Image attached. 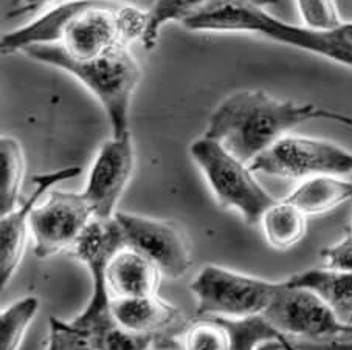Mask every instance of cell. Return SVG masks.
<instances>
[{
	"label": "cell",
	"mask_w": 352,
	"mask_h": 350,
	"mask_svg": "<svg viewBox=\"0 0 352 350\" xmlns=\"http://www.w3.org/2000/svg\"><path fill=\"white\" fill-rule=\"evenodd\" d=\"M162 276L154 262L124 246L109 262L106 279L112 298H144L157 294Z\"/></svg>",
	"instance_id": "cell-15"
},
{
	"label": "cell",
	"mask_w": 352,
	"mask_h": 350,
	"mask_svg": "<svg viewBox=\"0 0 352 350\" xmlns=\"http://www.w3.org/2000/svg\"><path fill=\"white\" fill-rule=\"evenodd\" d=\"M123 231L126 246L154 262L163 276L179 279L191 267V253L185 233L175 222L151 217L115 213Z\"/></svg>",
	"instance_id": "cell-11"
},
{
	"label": "cell",
	"mask_w": 352,
	"mask_h": 350,
	"mask_svg": "<svg viewBox=\"0 0 352 350\" xmlns=\"http://www.w3.org/2000/svg\"><path fill=\"white\" fill-rule=\"evenodd\" d=\"M253 172L270 177L306 180L317 175L352 174V152L336 143L300 135H286L256 156Z\"/></svg>",
	"instance_id": "cell-8"
},
{
	"label": "cell",
	"mask_w": 352,
	"mask_h": 350,
	"mask_svg": "<svg viewBox=\"0 0 352 350\" xmlns=\"http://www.w3.org/2000/svg\"><path fill=\"white\" fill-rule=\"evenodd\" d=\"M80 174V166H69L58 169V171L34 175V189L32 196L13 213L2 215V220H0V281H2V288L7 287L22 261L23 250L27 245V233L30 229V215L38 205L39 198L48 194L54 185L75 178Z\"/></svg>",
	"instance_id": "cell-13"
},
{
	"label": "cell",
	"mask_w": 352,
	"mask_h": 350,
	"mask_svg": "<svg viewBox=\"0 0 352 350\" xmlns=\"http://www.w3.org/2000/svg\"><path fill=\"white\" fill-rule=\"evenodd\" d=\"M333 121L352 129V117L315 104L278 100L261 90L227 96L208 119L205 137L219 141L241 161L250 163L289 130L307 121Z\"/></svg>",
	"instance_id": "cell-2"
},
{
	"label": "cell",
	"mask_w": 352,
	"mask_h": 350,
	"mask_svg": "<svg viewBox=\"0 0 352 350\" xmlns=\"http://www.w3.org/2000/svg\"><path fill=\"white\" fill-rule=\"evenodd\" d=\"M148 11L112 0H70L0 40L3 56L36 45H58L74 59L106 56L143 39Z\"/></svg>",
	"instance_id": "cell-1"
},
{
	"label": "cell",
	"mask_w": 352,
	"mask_h": 350,
	"mask_svg": "<svg viewBox=\"0 0 352 350\" xmlns=\"http://www.w3.org/2000/svg\"><path fill=\"white\" fill-rule=\"evenodd\" d=\"M48 350H67L64 341L56 331H50V340H48Z\"/></svg>",
	"instance_id": "cell-29"
},
{
	"label": "cell",
	"mask_w": 352,
	"mask_h": 350,
	"mask_svg": "<svg viewBox=\"0 0 352 350\" xmlns=\"http://www.w3.org/2000/svg\"><path fill=\"white\" fill-rule=\"evenodd\" d=\"M289 285L312 290L346 324H352V273L327 268L301 271L286 279Z\"/></svg>",
	"instance_id": "cell-17"
},
{
	"label": "cell",
	"mask_w": 352,
	"mask_h": 350,
	"mask_svg": "<svg viewBox=\"0 0 352 350\" xmlns=\"http://www.w3.org/2000/svg\"><path fill=\"white\" fill-rule=\"evenodd\" d=\"M184 350H230L232 338L227 325L217 316L194 318L182 330Z\"/></svg>",
	"instance_id": "cell-22"
},
{
	"label": "cell",
	"mask_w": 352,
	"mask_h": 350,
	"mask_svg": "<svg viewBox=\"0 0 352 350\" xmlns=\"http://www.w3.org/2000/svg\"><path fill=\"white\" fill-rule=\"evenodd\" d=\"M324 268L333 271H344L352 273V234H348L340 242L321 250Z\"/></svg>",
	"instance_id": "cell-25"
},
{
	"label": "cell",
	"mask_w": 352,
	"mask_h": 350,
	"mask_svg": "<svg viewBox=\"0 0 352 350\" xmlns=\"http://www.w3.org/2000/svg\"><path fill=\"white\" fill-rule=\"evenodd\" d=\"M112 2H118L123 5H131V7H137L140 10L149 11L155 3V0H112Z\"/></svg>",
	"instance_id": "cell-28"
},
{
	"label": "cell",
	"mask_w": 352,
	"mask_h": 350,
	"mask_svg": "<svg viewBox=\"0 0 352 350\" xmlns=\"http://www.w3.org/2000/svg\"><path fill=\"white\" fill-rule=\"evenodd\" d=\"M23 54L38 62L63 69L82 82L104 108L113 138H123L131 134V101L142 80V69L129 48H120L106 56L94 59H74L58 45L30 47Z\"/></svg>",
	"instance_id": "cell-4"
},
{
	"label": "cell",
	"mask_w": 352,
	"mask_h": 350,
	"mask_svg": "<svg viewBox=\"0 0 352 350\" xmlns=\"http://www.w3.org/2000/svg\"><path fill=\"white\" fill-rule=\"evenodd\" d=\"M259 223L267 244L279 251L300 244L307 231V215L286 200L273 203Z\"/></svg>",
	"instance_id": "cell-18"
},
{
	"label": "cell",
	"mask_w": 352,
	"mask_h": 350,
	"mask_svg": "<svg viewBox=\"0 0 352 350\" xmlns=\"http://www.w3.org/2000/svg\"><path fill=\"white\" fill-rule=\"evenodd\" d=\"M94 217V211L82 192L50 191L45 202L36 205L30 215L34 256L48 259L58 253L69 251Z\"/></svg>",
	"instance_id": "cell-10"
},
{
	"label": "cell",
	"mask_w": 352,
	"mask_h": 350,
	"mask_svg": "<svg viewBox=\"0 0 352 350\" xmlns=\"http://www.w3.org/2000/svg\"><path fill=\"white\" fill-rule=\"evenodd\" d=\"M305 27L317 32H329L342 25L337 5L333 0H296Z\"/></svg>",
	"instance_id": "cell-24"
},
{
	"label": "cell",
	"mask_w": 352,
	"mask_h": 350,
	"mask_svg": "<svg viewBox=\"0 0 352 350\" xmlns=\"http://www.w3.org/2000/svg\"><path fill=\"white\" fill-rule=\"evenodd\" d=\"M284 200L306 215H320L352 200V182L338 175H317L302 180Z\"/></svg>",
	"instance_id": "cell-16"
},
{
	"label": "cell",
	"mask_w": 352,
	"mask_h": 350,
	"mask_svg": "<svg viewBox=\"0 0 352 350\" xmlns=\"http://www.w3.org/2000/svg\"><path fill=\"white\" fill-rule=\"evenodd\" d=\"M25 174V156L21 143L13 137L0 138V213L7 215L17 208Z\"/></svg>",
	"instance_id": "cell-20"
},
{
	"label": "cell",
	"mask_w": 352,
	"mask_h": 350,
	"mask_svg": "<svg viewBox=\"0 0 352 350\" xmlns=\"http://www.w3.org/2000/svg\"><path fill=\"white\" fill-rule=\"evenodd\" d=\"M289 340V338H287ZM276 350H295L292 346H290V342L289 344H286V346H283V347H279V349H276Z\"/></svg>",
	"instance_id": "cell-30"
},
{
	"label": "cell",
	"mask_w": 352,
	"mask_h": 350,
	"mask_svg": "<svg viewBox=\"0 0 352 350\" xmlns=\"http://www.w3.org/2000/svg\"><path fill=\"white\" fill-rule=\"evenodd\" d=\"M214 0H155L153 8L148 11V27L143 36V45L146 50H153L159 40V33L168 22H184L188 17L199 13L206 5ZM259 7L276 5L278 0H248Z\"/></svg>",
	"instance_id": "cell-19"
},
{
	"label": "cell",
	"mask_w": 352,
	"mask_h": 350,
	"mask_svg": "<svg viewBox=\"0 0 352 350\" xmlns=\"http://www.w3.org/2000/svg\"><path fill=\"white\" fill-rule=\"evenodd\" d=\"M53 2H58V0H11L7 8V19L38 13L39 10Z\"/></svg>",
	"instance_id": "cell-27"
},
{
	"label": "cell",
	"mask_w": 352,
	"mask_h": 350,
	"mask_svg": "<svg viewBox=\"0 0 352 350\" xmlns=\"http://www.w3.org/2000/svg\"><path fill=\"white\" fill-rule=\"evenodd\" d=\"M191 32L253 33L283 45L318 54L352 69V23L329 32H317L305 25L278 19L264 7L248 0H214L199 13L182 22Z\"/></svg>",
	"instance_id": "cell-3"
},
{
	"label": "cell",
	"mask_w": 352,
	"mask_h": 350,
	"mask_svg": "<svg viewBox=\"0 0 352 350\" xmlns=\"http://www.w3.org/2000/svg\"><path fill=\"white\" fill-rule=\"evenodd\" d=\"M135 152L131 134L123 138H111L101 144L90 167L82 196L95 217L111 219L117 213V205L132 177Z\"/></svg>",
	"instance_id": "cell-12"
},
{
	"label": "cell",
	"mask_w": 352,
	"mask_h": 350,
	"mask_svg": "<svg viewBox=\"0 0 352 350\" xmlns=\"http://www.w3.org/2000/svg\"><path fill=\"white\" fill-rule=\"evenodd\" d=\"M190 155L219 207L238 211L248 226L258 225L265 211L278 202L259 185L247 163L213 138L204 135L192 141Z\"/></svg>",
	"instance_id": "cell-5"
},
{
	"label": "cell",
	"mask_w": 352,
	"mask_h": 350,
	"mask_svg": "<svg viewBox=\"0 0 352 350\" xmlns=\"http://www.w3.org/2000/svg\"><path fill=\"white\" fill-rule=\"evenodd\" d=\"M278 287L279 282L242 275L219 265H206L190 285L197 298L196 318L228 319L263 315Z\"/></svg>",
	"instance_id": "cell-7"
},
{
	"label": "cell",
	"mask_w": 352,
	"mask_h": 350,
	"mask_svg": "<svg viewBox=\"0 0 352 350\" xmlns=\"http://www.w3.org/2000/svg\"><path fill=\"white\" fill-rule=\"evenodd\" d=\"M221 319L232 338L230 350H276L289 344L287 336L273 329L261 315L244 319Z\"/></svg>",
	"instance_id": "cell-21"
},
{
	"label": "cell",
	"mask_w": 352,
	"mask_h": 350,
	"mask_svg": "<svg viewBox=\"0 0 352 350\" xmlns=\"http://www.w3.org/2000/svg\"><path fill=\"white\" fill-rule=\"evenodd\" d=\"M263 316L273 329L296 340H329L352 334V324L340 319L317 293L279 282Z\"/></svg>",
	"instance_id": "cell-9"
},
{
	"label": "cell",
	"mask_w": 352,
	"mask_h": 350,
	"mask_svg": "<svg viewBox=\"0 0 352 350\" xmlns=\"http://www.w3.org/2000/svg\"><path fill=\"white\" fill-rule=\"evenodd\" d=\"M124 236L120 223L115 219H100L94 217L84 228L75 245L67 251L72 257L84 264L92 277V298L80 316L69 323L72 327L87 336L89 341L106 334L115 325L111 312L112 296L107 288V265L121 248H124Z\"/></svg>",
	"instance_id": "cell-6"
},
{
	"label": "cell",
	"mask_w": 352,
	"mask_h": 350,
	"mask_svg": "<svg viewBox=\"0 0 352 350\" xmlns=\"http://www.w3.org/2000/svg\"><path fill=\"white\" fill-rule=\"evenodd\" d=\"M39 309V299L27 296L16 301L0 315V350H17Z\"/></svg>",
	"instance_id": "cell-23"
},
{
	"label": "cell",
	"mask_w": 352,
	"mask_h": 350,
	"mask_svg": "<svg viewBox=\"0 0 352 350\" xmlns=\"http://www.w3.org/2000/svg\"><path fill=\"white\" fill-rule=\"evenodd\" d=\"M295 350H352V334L329 338V340H296L289 338Z\"/></svg>",
	"instance_id": "cell-26"
},
{
	"label": "cell",
	"mask_w": 352,
	"mask_h": 350,
	"mask_svg": "<svg viewBox=\"0 0 352 350\" xmlns=\"http://www.w3.org/2000/svg\"><path fill=\"white\" fill-rule=\"evenodd\" d=\"M111 312L123 329L133 334L159 336L171 344L173 349H177L173 330H184L185 325L180 324L182 313L159 294L144 298H112Z\"/></svg>",
	"instance_id": "cell-14"
}]
</instances>
